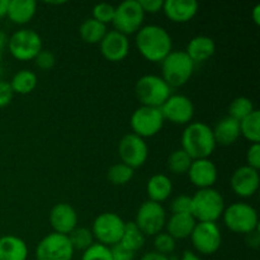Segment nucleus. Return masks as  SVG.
Masks as SVG:
<instances>
[{
  "instance_id": "f257e3e1",
  "label": "nucleus",
  "mask_w": 260,
  "mask_h": 260,
  "mask_svg": "<svg viewBox=\"0 0 260 260\" xmlns=\"http://www.w3.org/2000/svg\"><path fill=\"white\" fill-rule=\"evenodd\" d=\"M136 47L150 62H161L173 51L169 32L157 24L142 25L136 33Z\"/></svg>"
},
{
  "instance_id": "f03ea898",
  "label": "nucleus",
  "mask_w": 260,
  "mask_h": 260,
  "mask_svg": "<svg viewBox=\"0 0 260 260\" xmlns=\"http://www.w3.org/2000/svg\"><path fill=\"white\" fill-rule=\"evenodd\" d=\"M180 141H182V149L193 160L210 159L217 146L213 137L212 127L205 122L188 123L183 131Z\"/></svg>"
},
{
  "instance_id": "7ed1b4c3",
  "label": "nucleus",
  "mask_w": 260,
  "mask_h": 260,
  "mask_svg": "<svg viewBox=\"0 0 260 260\" xmlns=\"http://www.w3.org/2000/svg\"><path fill=\"white\" fill-rule=\"evenodd\" d=\"M192 197V216L197 222H217L225 211V200L215 188L198 189Z\"/></svg>"
},
{
  "instance_id": "20e7f679",
  "label": "nucleus",
  "mask_w": 260,
  "mask_h": 260,
  "mask_svg": "<svg viewBox=\"0 0 260 260\" xmlns=\"http://www.w3.org/2000/svg\"><path fill=\"white\" fill-rule=\"evenodd\" d=\"M194 66L185 51H172L161 61V78L170 88L183 86L192 78Z\"/></svg>"
},
{
  "instance_id": "39448f33",
  "label": "nucleus",
  "mask_w": 260,
  "mask_h": 260,
  "mask_svg": "<svg viewBox=\"0 0 260 260\" xmlns=\"http://www.w3.org/2000/svg\"><path fill=\"white\" fill-rule=\"evenodd\" d=\"M135 94L141 106L160 108L172 95V88L161 76L147 74L136 81Z\"/></svg>"
},
{
  "instance_id": "423d86ee",
  "label": "nucleus",
  "mask_w": 260,
  "mask_h": 260,
  "mask_svg": "<svg viewBox=\"0 0 260 260\" xmlns=\"http://www.w3.org/2000/svg\"><path fill=\"white\" fill-rule=\"evenodd\" d=\"M222 218L226 228L235 234L248 235L259 228L258 211L245 202H235L225 207Z\"/></svg>"
},
{
  "instance_id": "0eeeda50",
  "label": "nucleus",
  "mask_w": 260,
  "mask_h": 260,
  "mask_svg": "<svg viewBox=\"0 0 260 260\" xmlns=\"http://www.w3.org/2000/svg\"><path fill=\"white\" fill-rule=\"evenodd\" d=\"M124 221L114 212H103L98 215L91 226V234L96 243L104 246L116 245L121 241L124 230Z\"/></svg>"
},
{
  "instance_id": "6e6552de",
  "label": "nucleus",
  "mask_w": 260,
  "mask_h": 260,
  "mask_svg": "<svg viewBox=\"0 0 260 260\" xmlns=\"http://www.w3.org/2000/svg\"><path fill=\"white\" fill-rule=\"evenodd\" d=\"M8 48L14 58L19 61L35 60L42 50V38L36 30L22 28L8 38Z\"/></svg>"
},
{
  "instance_id": "1a4fd4ad",
  "label": "nucleus",
  "mask_w": 260,
  "mask_h": 260,
  "mask_svg": "<svg viewBox=\"0 0 260 260\" xmlns=\"http://www.w3.org/2000/svg\"><path fill=\"white\" fill-rule=\"evenodd\" d=\"M144 19L145 13L139 0H126L116 7L112 23L114 25V30L128 36L137 33V30L142 27Z\"/></svg>"
},
{
  "instance_id": "9d476101",
  "label": "nucleus",
  "mask_w": 260,
  "mask_h": 260,
  "mask_svg": "<svg viewBox=\"0 0 260 260\" xmlns=\"http://www.w3.org/2000/svg\"><path fill=\"white\" fill-rule=\"evenodd\" d=\"M145 236H155L161 233L167 223V212L161 203L147 200L139 207L134 221Z\"/></svg>"
},
{
  "instance_id": "9b49d317",
  "label": "nucleus",
  "mask_w": 260,
  "mask_h": 260,
  "mask_svg": "<svg viewBox=\"0 0 260 260\" xmlns=\"http://www.w3.org/2000/svg\"><path fill=\"white\" fill-rule=\"evenodd\" d=\"M164 122L165 119L160 108L141 106L132 113L129 124L134 131L132 134L145 140L146 137H152L159 134L164 126Z\"/></svg>"
},
{
  "instance_id": "f8f14e48",
  "label": "nucleus",
  "mask_w": 260,
  "mask_h": 260,
  "mask_svg": "<svg viewBox=\"0 0 260 260\" xmlns=\"http://www.w3.org/2000/svg\"><path fill=\"white\" fill-rule=\"evenodd\" d=\"M74 250L66 235L51 233L36 248V260H73Z\"/></svg>"
},
{
  "instance_id": "ddd939ff",
  "label": "nucleus",
  "mask_w": 260,
  "mask_h": 260,
  "mask_svg": "<svg viewBox=\"0 0 260 260\" xmlns=\"http://www.w3.org/2000/svg\"><path fill=\"white\" fill-rule=\"evenodd\" d=\"M193 248L202 255H212L222 244V234L216 222H197L190 235Z\"/></svg>"
},
{
  "instance_id": "4468645a",
  "label": "nucleus",
  "mask_w": 260,
  "mask_h": 260,
  "mask_svg": "<svg viewBox=\"0 0 260 260\" xmlns=\"http://www.w3.org/2000/svg\"><path fill=\"white\" fill-rule=\"evenodd\" d=\"M118 155L121 162L132 169L141 168L149 157V146L146 141L135 134H127L118 144Z\"/></svg>"
},
{
  "instance_id": "2eb2a0df",
  "label": "nucleus",
  "mask_w": 260,
  "mask_h": 260,
  "mask_svg": "<svg viewBox=\"0 0 260 260\" xmlns=\"http://www.w3.org/2000/svg\"><path fill=\"white\" fill-rule=\"evenodd\" d=\"M160 111L165 121L174 124H188L194 116V104L183 94H172L160 107Z\"/></svg>"
},
{
  "instance_id": "dca6fc26",
  "label": "nucleus",
  "mask_w": 260,
  "mask_h": 260,
  "mask_svg": "<svg viewBox=\"0 0 260 260\" xmlns=\"http://www.w3.org/2000/svg\"><path fill=\"white\" fill-rule=\"evenodd\" d=\"M259 184V170L253 169L248 165L238 168L230 178L231 189L240 198L253 197L258 192Z\"/></svg>"
},
{
  "instance_id": "f3484780",
  "label": "nucleus",
  "mask_w": 260,
  "mask_h": 260,
  "mask_svg": "<svg viewBox=\"0 0 260 260\" xmlns=\"http://www.w3.org/2000/svg\"><path fill=\"white\" fill-rule=\"evenodd\" d=\"M101 52L106 60L118 62L124 60L129 52L128 37L118 30H108L99 43Z\"/></svg>"
},
{
  "instance_id": "a211bd4d",
  "label": "nucleus",
  "mask_w": 260,
  "mask_h": 260,
  "mask_svg": "<svg viewBox=\"0 0 260 260\" xmlns=\"http://www.w3.org/2000/svg\"><path fill=\"white\" fill-rule=\"evenodd\" d=\"M51 228L53 233L68 236L74 229L78 228V213L71 205L65 202L57 203L50 211Z\"/></svg>"
},
{
  "instance_id": "6ab92c4d",
  "label": "nucleus",
  "mask_w": 260,
  "mask_h": 260,
  "mask_svg": "<svg viewBox=\"0 0 260 260\" xmlns=\"http://www.w3.org/2000/svg\"><path fill=\"white\" fill-rule=\"evenodd\" d=\"M187 174L192 184L198 189L213 188L218 177L217 167L211 159L193 160Z\"/></svg>"
},
{
  "instance_id": "aec40b11",
  "label": "nucleus",
  "mask_w": 260,
  "mask_h": 260,
  "mask_svg": "<svg viewBox=\"0 0 260 260\" xmlns=\"http://www.w3.org/2000/svg\"><path fill=\"white\" fill-rule=\"evenodd\" d=\"M162 12L172 22L187 23L197 14L198 3L196 0H165Z\"/></svg>"
},
{
  "instance_id": "412c9836",
  "label": "nucleus",
  "mask_w": 260,
  "mask_h": 260,
  "mask_svg": "<svg viewBox=\"0 0 260 260\" xmlns=\"http://www.w3.org/2000/svg\"><path fill=\"white\" fill-rule=\"evenodd\" d=\"M216 51V43L208 36H196L188 42L185 53L196 63H202L210 60Z\"/></svg>"
},
{
  "instance_id": "4be33fe9",
  "label": "nucleus",
  "mask_w": 260,
  "mask_h": 260,
  "mask_svg": "<svg viewBox=\"0 0 260 260\" xmlns=\"http://www.w3.org/2000/svg\"><path fill=\"white\" fill-rule=\"evenodd\" d=\"M196 223L197 221L190 213H178L167 218L165 228H167V233L174 240H184V239L190 238Z\"/></svg>"
},
{
  "instance_id": "5701e85b",
  "label": "nucleus",
  "mask_w": 260,
  "mask_h": 260,
  "mask_svg": "<svg viewBox=\"0 0 260 260\" xmlns=\"http://www.w3.org/2000/svg\"><path fill=\"white\" fill-rule=\"evenodd\" d=\"M212 131L216 145H221V146H230V145L235 144L241 136L240 122L229 116L223 117L221 121H218Z\"/></svg>"
},
{
  "instance_id": "b1692460",
  "label": "nucleus",
  "mask_w": 260,
  "mask_h": 260,
  "mask_svg": "<svg viewBox=\"0 0 260 260\" xmlns=\"http://www.w3.org/2000/svg\"><path fill=\"white\" fill-rule=\"evenodd\" d=\"M28 246L23 239L14 235L0 238V260H27Z\"/></svg>"
},
{
  "instance_id": "393cba45",
  "label": "nucleus",
  "mask_w": 260,
  "mask_h": 260,
  "mask_svg": "<svg viewBox=\"0 0 260 260\" xmlns=\"http://www.w3.org/2000/svg\"><path fill=\"white\" fill-rule=\"evenodd\" d=\"M146 192L149 201L161 203L169 200L173 193V183L165 174H154L146 184Z\"/></svg>"
},
{
  "instance_id": "a878e982",
  "label": "nucleus",
  "mask_w": 260,
  "mask_h": 260,
  "mask_svg": "<svg viewBox=\"0 0 260 260\" xmlns=\"http://www.w3.org/2000/svg\"><path fill=\"white\" fill-rule=\"evenodd\" d=\"M37 12L35 0H9L7 15L13 23L23 25L29 22Z\"/></svg>"
},
{
  "instance_id": "bb28decb",
  "label": "nucleus",
  "mask_w": 260,
  "mask_h": 260,
  "mask_svg": "<svg viewBox=\"0 0 260 260\" xmlns=\"http://www.w3.org/2000/svg\"><path fill=\"white\" fill-rule=\"evenodd\" d=\"M107 32H108L107 25L98 22L94 18H88L79 27V35H80L81 40L84 42L89 43V45L101 43V41L103 40Z\"/></svg>"
},
{
  "instance_id": "cd10ccee",
  "label": "nucleus",
  "mask_w": 260,
  "mask_h": 260,
  "mask_svg": "<svg viewBox=\"0 0 260 260\" xmlns=\"http://www.w3.org/2000/svg\"><path fill=\"white\" fill-rule=\"evenodd\" d=\"M145 240H146V236L140 231L136 223L131 221V222L124 223L123 234H122L121 241L118 244H121L123 248L128 249L129 251L136 254L145 245Z\"/></svg>"
},
{
  "instance_id": "c85d7f7f",
  "label": "nucleus",
  "mask_w": 260,
  "mask_h": 260,
  "mask_svg": "<svg viewBox=\"0 0 260 260\" xmlns=\"http://www.w3.org/2000/svg\"><path fill=\"white\" fill-rule=\"evenodd\" d=\"M37 75L30 70H19L17 74H14L10 80V86H12L14 94H25L32 93L37 86Z\"/></svg>"
},
{
  "instance_id": "c756f323",
  "label": "nucleus",
  "mask_w": 260,
  "mask_h": 260,
  "mask_svg": "<svg viewBox=\"0 0 260 260\" xmlns=\"http://www.w3.org/2000/svg\"><path fill=\"white\" fill-rule=\"evenodd\" d=\"M240 134L251 144L260 141V112L255 109L248 117L240 121Z\"/></svg>"
},
{
  "instance_id": "7c9ffc66",
  "label": "nucleus",
  "mask_w": 260,
  "mask_h": 260,
  "mask_svg": "<svg viewBox=\"0 0 260 260\" xmlns=\"http://www.w3.org/2000/svg\"><path fill=\"white\" fill-rule=\"evenodd\" d=\"M193 159L183 149L174 150L168 157V169L175 175L187 174Z\"/></svg>"
},
{
  "instance_id": "2f4dec72",
  "label": "nucleus",
  "mask_w": 260,
  "mask_h": 260,
  "mask_svg": "<svg viewBox=\"0 0 260 260\" xmlns=\"http://www.w3.org/2000/svg\"><path fill=\"white\" fill-rule=\"evenodd\" d=\"M254 111L255 107L251 99H249L248 96H238L229 106V117L240 122Z\"/></svg>"
},
{
  "instance_id": "473e14b6",
  "label": "nucleus",
  "mask_w": 260,
  "mask_h": 260,
  "mask_svg": "<svg viewBox=\"0 0 260 260\" xmlns=\"http://www.w3.org/2000/svg\"><path fill=\"white\" fill-rule=\"evenodd\" d=\"M135 170L123 162L113 164L107 172V178L113 185H126L134 178Z\"/></svg>"
},
{
  "instance_id": "72a5a7b5",
  "label": "nucleus",
  "mask_w": 260,
  "mask_h": 260,
  "mask_svg": "<svg viewBox=\"0 0 260 260\" xmlns=\"http://www.w3.org/2000/svg\"><path fill=\"white\" fill-rule=\"evenodd\" d=\"M69 240H70L71 245H73L74 250H81L85 251L86 249L90 248L94 244L93 234H91L90 229L86 228H76L71 231L68 235Z\"/></svg>"
},
{
  "instance_id": "f704fd0d",
  "label": "nucleus",
  "mask_w": 260,
  "mask_h": 260,
  "mask_svg": "<svg viewBox=\"0 0 260 260\" xmlns=\"http://www.w3.org/2000/svg\"><path fill=\"white\" fill-rule=\"evenodd\" d=\"M177 248V240L172 238L168 233H159L154 236V249L162 255H172Z\"/></svg>"
},
{
  "instance_id": "c9c22d12",
  "label": "nucleus",
  "mask_w": 260,
  "mask_h": 260,
  "mask_svg": "<svg viewBox=\"0 0 260 260\" xmlns=\"http://www.w3.org/2000/svg\"><path fill=\"white\" fill-rule=\"evenodd\" d=\"M81 260H113L112 259L111 249L102 244L94 243L90 248L83 251Z\"/></svg>"
},
{
  "instance_id": "e433bc0d",
  "label": "nucleus",
  "mask_w": 260,
  "mask_h": 260,
  "mask_svg": "<svg viewBox=\"0 0 260 260\" xmlns=\"http://www.w3.org/2000/svg\"><path fill=\"white\" fill-rule=\"evenodd\" d=\"M114 9L116 7H113L109 3H99V4L94 5L93 8V17L98 22L103 23V24H108L112 23L114 17Z\"/></svg>"
},
{
  "instance_id": "4c0bfd02",
  "label": "nucleus",
  "mask_w": 260,
  "mask_h": 260,
  "mask_svg": "<svg viewBox=\"0 0 260 260\" xmlns=\"http://www.w3.org/2000/svg\"><path fill=\"white\" fill-rule=\"evenodd\" d=\"M170 211H172V215L190 213V211H192V197L187 194L177 196L170 203Z\"/></svg>"
},
{
  "instance_id": "58836bf2",
  "label": "nucleus",
  "mask_w": 260,
  "mask_h": 260,
  "mask_svg": "<svg viewBox=\"0 0 260 260\" xmlns=\"http://www.w3.org/2000/svg\"><path fill=\"white\" fill-rule=\"evenodd\" d=\"M35 63L41 70H51L56 63V57L53 52L48 50H41L40 53L35 57Z\"/></svg>"
},
{
  "instance_id": "ea45409f",
  "label": "nucleus",
  "mask_w": 260,
  "mask_h": 260,
  "mask_svg": "<svg viewBox=\"0 0 260 260\" xmlns=\"http://www.w3.org/2000/svg\"><path fill=\"white\" fill-rule=\"evenodd\" d=\"M246 165L253 169H260V145L251 144L246 151Z\"/></svg>"
},
{
  "instance_id": "a19ab883",
  "label": "nucleus",
  "mask_w": 260,
  "mask_h": 260,
  "mask_svg": "<svg viewBox=\"0 0 260 260\" xmlns=\"http://www.w3.org/2000/svg\"><path fill=\"white\" fill-rule=\"evenodd\" d=\"M14 91L8 81L0 80V108L9 106L10 102L13 101Z\"/></svg>"
},
{
  "instance_id": "79ce46f5",
  "label": "nucleus",
  "mask_w": 260,
  "mask_h": 260,
  "mask_svg": "<svg viewBox=\"0 0 260 260\" xmlns=\"http://www.w3.org/2000/svg\"><path fill=\"white\" fill-rule=\"evenodd\" d=\"M111 254L113 260H135L136 254L129 251L128 249L123 248L121 244H116V245L111 246Z\"/></svg>"
},
{
  "instance_id": "37998d69",
  "label": "nucleus",
  "mask_w": 260,
  "mask_h": 260,
  "mask_svg": "<svg viewBox=\"0 0 260 260\" xmlns=\"http://www.w3.org/2000/svg\"><path fill=\"white\" fill-rule=\"evenodd\" d=\"M140 5H141L144 13H149V14H155L162 10V4L164 0H139Z\"/></svg>"
},
{
  "instance_id": "c03bdc74",
  "label": "nucleus",
  "mask_w": 260,
  "mask_h": 260,
  "mask_svg": "<svg viewBox=\"0 0 260 260\" xmlns=\"http://www.w3.org/2000/svg\"><path fill=\"white\" fill-rule=\"evenodd\" d=\"M246 236V244H248L250 248L253 249H258L259 244H260V235H259V230L253 231V233L248 234Z\"/></svg>"
},
{
  "instance_id": "a18cd8bd",
  "label": "nucleus",
  "mask_w": 260,
  "mask_h": 260,
  "mask_svg": "<svg viewBox=\"0 0 260 260\" xmlns=\"http://www.w3.org/2000/svg\"><path fill=\"white\" fill-rule=\"evenodd\" d=\"M140 260H170V259H169V256L162 255V254L152 250V251H147V253H145Z\"/></svg>"
},
{
  "instance_id": "49530a36",
  "label": "nucleus",
  "mask_w": 260,
  "mask_h": 260,
  "mask_svg": "<svg viewBox=\"0 0 260 260\" xmlns=\"http://www.w3.org/2000/svg\"><path fill=\"white\" fill-rule=\"evenodd\" d=\"M179 260H202L200 258V255H197L196 253H193V251H184L182 255V258H180Z\"/></svg>"
},
{
  "instance_id": "de8ad7c7",
  "label": "nucleus",
  "mask_w": 260,
  "mask_h": 260,
  "mask_svg": "<svg viewBox=\"0 0 260 260\" xmlns=\"http://www.w3.org/2000/svg\"><path fill=\"white\" fill-rule=\"evenodd\" d=\"M251 17H253V20L254 23H255L256 25L260 24V5H255L253 9V13H251Z\"/></svg>"
},
{
  "instance_id": "09e8293b",
  "label": "nucleus",
  "mask_w": 260,
  "mask_h": 260,
  "mask_svg": "<svg viewBox=\"0 0 260 260\" xmlns=\"http://www.w3.org/2000/svg\"><path fill=\"white\" fill-rule=\"evenodd\" d=\"M8 5H9V0H0V18L7 15Z\"/></svg>"
},
{
  "instance_id": "8fccbe9b",
  "label": "nucleus",
  "mask_w": 260,
  "mask_h": 260,
  "mask_svg": "<svg viewBox=\"0 0 260 260\" xmlns=\"http://www.w3.org/2000/svg\"><path fill=\"white\" fill-rule=\"evenodd\" d=\"M8 45V37L3 30H0V50L3 51V48Z\"/></svg>"
},
{
  "instance_id": "3c124183",
  "label": "nucleus",
  "mask_w": 260,
  "mask_h": 260,
  "mask_svg": "<svg viewBox=\"0 0 260 260\" xmlns=\"http://www.w3.org/2000/svg\"><path fill=\"white\" fill-rule=\"evenodd\" d=\"M2 58H3V52L2 50H0V63H2Z\"/></svg>"
}]
</instances>
